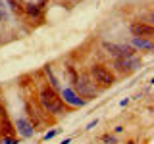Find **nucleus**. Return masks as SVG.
Segmentation results:
<instances>
[{
    "label": "nucleus",
    "instance_id": "obj_7",
    "mask_svg": "<svg viewBox=\"0 0 154 144\" xmlns=\"http://www.w3.org/2000/svg\"><path fill=\"white\" fill-rule=\"evenodd\" d=\"M129 29H131L133 37L152 38V35H154V27H152V23H146V21H133Z\"/></svg>",
    "mask_w": 154,
    "mask_h": 144
},
{
    "label": "nucleus",
    "instance_id": "obj_14",
    "mask_svg": "<svg viewBox=\"0 0 154 144\" xmlns=\"http://www.w3.org/2000/svg\"><path fill=\"white\" fill-rule=\"evenodd\" d=\"M102 142L104 144H118V138H116L114 134H104V136H102Z\"/></svg>",
    "mask_w": 154,
    "mask_h": 144
},
{
    "label": "nucleus",
    "instance_id": "obj_16",
    "mask_svg": "<svg viewBox=\"0 0 154 144\" xmlns=\"http://www.w3.org/2000/svg\"><path fill=\"white\" fill-rule=\"evenodd\" d=\"M96 123H98L96 119H94V121H91L89 125H87V131H91V129H94V125H96Z\"/></svg>",
    "mask_w": 154,
    "mask_h": 144
},
{
    "label": "nucleus",
    "instance_id": "obj_2",
    "mask_svg": "<svg viewBox=\"0 0 154 144\" xmlns=\"http://www.w3.org/2000/svg\"><path fill=\"white\" fill-rule=\"evenodd\" d=\"M73 92L79 94L81 98H85L87 102H89V100H93L100 94V88L94 85V81L91 79V75L81 73V75H77V79L73 81Z\"/></svg>",
    "mask_w": 154,
    "mask_h": 144
},
{
    "label": "nucleus",
    "instance_id": "obj_8",
    "mask_svg": "<svg viewBox=\"0 0 154 144\" xmlns=\"http://www.w3.org/2000/svg\"><path fill=\"white\" fill-rule=\"evenodd\" d=\"M14 134H16V127L10 123L6 112L0 110V136H14Z\"/></svg>",
    "mask_w": 154,
    "mask_h": 144
},
{
    "label": "nucleus",
    "instance_id": "obj_10",
    "mask_svg": "<svg viewBox=\"0 0 154 144\" xmlns=\"http://www.w3.org/2000/svg\"><path fill=\"white\" fill-rule=\"evenodd\" d=\"M131 46L139 48V50H146L148 54L152 52V38H141V37H133L131 38Z\"/></svg>",
    "mask_w": 154,
    "mask_h": 144
},
{
    "label": "nucleus",
    "instance_id": "obj_15",
    "mask_svg": "<svg viewBox=\"0 0 154 144\" xmlns=\"http://www.w3.org/2000/svg\"><path fill=\"white\" fill-rule=\"evenodd\" d=\"M58 133H60V129H52V131H48L42 138H45V140H50V138H52V136H56Z\"/></svg>",
    "mask_w": 154,
    "mask_h": 144
},
{
    "label": "nucleus",
    "instance_id": "obj_17",
    "mask_svg": "<svg viewBox=\"0 0 154 144\" xmlns=\"http://www.w3.org/2000/svg\"><path fill=\"white\" fill-rule=\"evenodd\" d=\"M69 142H71V138H66V140H62L60 144H69Z\"/></svg>",
    "mask_w": 154,
    "mask_h": 144
},
{
    "label": "nucleus",
    "instance_id": "obj_12",
    "mask_svg": "<svg viewBox=\"0 0 154 144\" xmlns=\"http://www.w3.org/2000/svg\"><path fill=\"white\" fill-rule=\"evenodd\" d=\"M45 75L48 77V83H50V86H52V88H54V90H58V88H60V83H58L56 75L52 73V67H50V65H46V67H45Z\"/></svg>",
    "mask_w": 154,
    "mask_h": 144
},
{
    "label": "nucleus",
    "instance_id": "obj_18",
    "mask_svg": "<svg viewBox=\"0 0 154 144\" xmlns=\"http://www.w3.org/2000/svg\"><path fill=\"white\" fill-rule=\"evenodd\" d=\"M127 144H135V142H133V140H131V142H127Z\"/></svg>",
    "mask_w": 154,
    "mask_h": 144
},
{
    "label": "nucleus",
    "instance_id": "obj_3",
    "mask_svg": "<svg viewBox=\"0 0 154 144\" xmlns=\"http://www.w3.org/2000/svg\"><path fill=\"white\" fill-rule=\"evenodd\" d=\"M89 75H91V79L94 81V85H100L102 88H108V86H112V85L116 83V75H114L106 65H102V64L91 65Z\"/></svg>",
    "mask_w": 154,
    "mask_h": 144
},
{
    "label": "nucleus",
    "instance_id": "obj_9",
    "mask_svg": "<svg viewBox=\"0 0 154 144\" xmlns=\"http://www.w3.org/2000/svg\"><path fill=\"white\" fill-rule=\"evenodd\" d=\"M16 131L21 134L23 138H29V136H33V134H35L33 125L29 123V119H25V117H17V121H16Z\"/></svg>",
    "mask_w": 154,
    "mask_h": 144
},
{
    "label": "nucleus",
    "instance_id": "obj_6",
    "mask_svg": "<svg viewBox=\"0 0 154 144\" xmlns=\"http://www.w3.org/2000/svg\"><path fill=\"white\" fill-rule=\"evenodd\" d=\"M104 48L114 58H125V56H137V50L131 44H114V42H104Z\"/></svg>",
    "mask_w": 154,
    "mask_h": 144
},
{
    "label": "nucleus",
    "instance_id": "obj_5",
    "mask_svg": "<svg viewBox=\"0 0 154 144\" xmlns=\"http://www.w3.org/2000/svg\"><path fill=\"white\" fill-rule=\"evenodd\" d=\"M60 98L66 106H71V108H83V106L89 104L85 98H79V94H75L73 88H69V86H64L60 90Z\"/></svg>",
    "mask_w": 154,
    "mask_h": 144
},
{
    "label": "nucleus",
    "instance_id": "obj_13",
    "mask_svg": "<svg viewBox=\"0 0 154 144\" xmlns=\"http://www.w3.org/2000/svg\"><path fill=\"white\" fill-rule=\"evenodd\" d=\"M0 144H19V140L14 136H0Z\"/></svg>",
    "mask_w": 154,
    "mask_h": 144
},
{
    "label": "nucleus",
    "instance_id": "obj_4",
    "mask_svg": "<svg viewBox=\"0 0 154 144\" xmlns=\"http://www.w3.org/2000/svg\"><path fill=\"white\" fill-rule=\"evenodd\" d=\"M143 67V60L139 56H125V58H114V69L119 73L131 75Z\"/></svg>",
    "mask_w": 154,
    "mask_h": 144
},
{
    "label": "nucleus",
    "instance_id": "obj_11",
    "mask_svg": "<svg viewBox=\"0 0 154 144\" xmlns=\"http://www.w3.org/2000/svg\"><path fill=\"white\" fill-rule=\"evenodd\" d=\"M23 12H25L27 14V16H31V17H38V16H41V6H38V4L37 2H27V4H23Z\"/></svg>",
    "mask_w": 154,
    "mask_h": 144
},
{
    "label": "nucleus",
    "instance_id": "obj_1",
    "mask_svg": "<svg viewBox=\"0 0 154 144\" xmlns=\"http://www.w3.org/2000/svg\"><path fill=\"white\" fill-rule=\"evenodd\" d=\"M38 102H41L45 112L52 113V115H64V112H66V104L62 102L60 94L48 85L41 86V90H38Z\"/></svg>",
    "mask_w": 154,
    "mask_h": 144
}]
</instances>
